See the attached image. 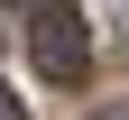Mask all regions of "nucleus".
Here are the masks:
<instances>
[{
  "instance_id": "obj_2",
  "label": "nucleus",
  "mask_w": 129,
  "mask_h": 120,
  "mask_svg": "<svg viewBox=\"0 0 129 120\" xmlns=\"http://www.w3.org/2000/svg\"><path fill=\"white\" fill-rule=\"evenodd\" d=\"M0 120H28V111H19V92H9V83H0Z\"/></svg>"
},
{
  "instance_id": "obj_1",
  "label": "nucleus",
  "mask_w": 129,
  "mask_h": 120,
  "mask_svg": "<svg viewBox=\"0 0 129 120\" xmlns=\"http://www.w3.org/2000/svg\"><path fill=\"white\" fill-rule=\"evenodd\" d=\"M28 56H37L46 83H83V65H92L83 9H74V0H37V9H28Z\"/></svg>"
},
{
  "instance_id": "obj_3",
  "label": "nucleus",
  "mask_w": 129,
  "mask_h": 120,
  "mask_svg": "<svg viewBox=\"0 0 129 120\" xmlns=\"http://www.w3.org/2000/svg\"><path fill=\"white\" fill-rule=\"evenodd\" d=\"M9 9H37V0H9Z\"/></svg>"
},
{
  "instance_id": "obj_4",
  "label": "nucleus",
  "mask_w": 129,
  "mask_h": 120,
  "mask_svg": "<svg viewBox=\"0 0 129 120\" xmlns=\"http://www.w3.org/2000/svg\"><path fill=\"white\" fill-rule=\"evenodd\" d=\"M111 120H129V111H111Z\"/></svg>"
}]
</instances>
